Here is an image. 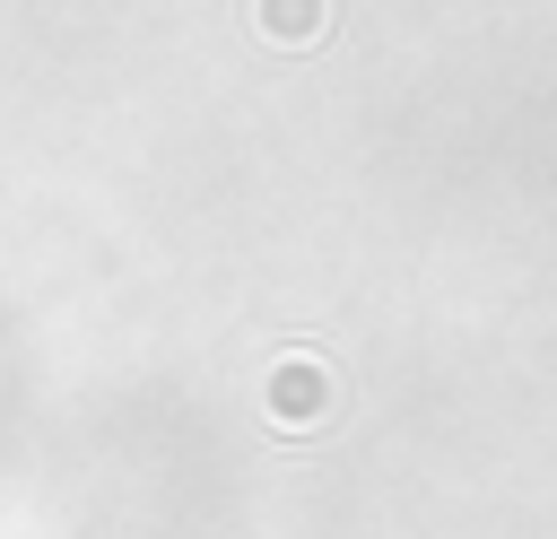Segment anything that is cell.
I'll return each instance as SVG.
<instances>
[{
	"instance_id": "obj_2",
	"label": "cell",
	"mask_w": 557,
	"mask_h": 539,
	"mask_svg": "<svg viewBox=\"0 0 557 539\" xmlns=\"http://www.w3.org/2000/svg\"><path fill=\"white\" fill-rule=\"evenodd\" d=\"M261 17H270V35H278V43L322 35V0H261Z\"/></svg>"
},
{
	"instance_id": "obj_1",
	"label": "cell",
	"mask_w": 557,
	"mask_h": 539,
	"mask_svg": "<svg viewBox=\"0 0 557 539\" xmlns=\"http://www.w3.org/2000/svg\"><path fill=\"white\" fill-rule=\"evenodd\" d=\"M270 417H278V426H322V417H331V374L305 365V356H287V365L270 374Z\"/></svg>"
}]
</instances>
